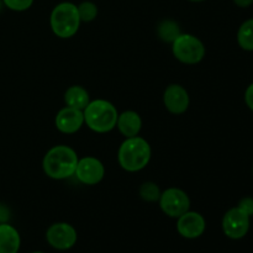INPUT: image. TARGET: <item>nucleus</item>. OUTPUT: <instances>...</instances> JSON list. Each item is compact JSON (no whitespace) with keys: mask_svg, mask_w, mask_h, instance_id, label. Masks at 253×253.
Wrapping results in <instances>:
<instances>
[{"mask_svg":"<svg viewBox=\"0 0 253 253\" xmlns=\"http://www.w3.org/2000/svg\"><path fill=\"white\" fill-rule=\"evenodd\" d=\"M5 6L12 11H25L34 4V0H2Z\"/></svg>","mask_w":253,"mask_h":253,"instance_id":"aec40b11","label":"nucleus"},{"mask_svg":"<svg viewBox=\"0 0 253 253\" xmlns=\"http://www.w3.org/2000/svg\"><path fill=\"white\" fill-rule=\"evenodd\" d=\"M180 34L182 31H180L179 24L173 20H163L157 26L158 37L166 43H172Z\"/></svg>","mask_w":253,"mask_h":253,"instance_id":"dca6fc26","label":"nucleus"},{"mask_svg":"<svg viewBox=\"0 0 253 253\" xmlns=\"http://www.w3.org/2000/svg\"><path fill=\"white\" fill-rule=\"evenodd\" d=\"M64 103L67 106L84 110L85 106L90 103V95L84 86L72 85L64 93Z\"/></svg>","mask_w":253,"mask_h":253,"instance_id":"2eb2a0df","label":"nucleus"},{"mask_svg":"<svg viewBox=\"0 0 253 253\" xmlns=\"http://www.w3.org/2000/svg\"><path fill=\"white\" fill-rule=\"evenodd\" d=\"M237 208L246 212L249 216H253V198L251 197H245L237 204Z\"/></svg>","mask_w":253,"mask_h":253,"instance_id":"412c9836","label":"nucleus"},{"mask_svg":"<svg viewBox=\"0 0 253 253\" xmlns=\"http://www.w3.org/2000/svg\"><path fill=\"white\" fill-rule=\"evenodd\" d=\"M0 224H1V220H0Z\"/></svg>","mask_w":253,"mask_h":253,"instance_id":"a878e982","label":"nucleus"},{"mask_svg":"<svg viewBox=\"0 0 253 253\" xmlns=\"http://www.w3.org/2000/svg\"><path fill=\"white\" fill-rule=\"evenodd\" d=\"M162 190L160 189L156 183L153 182H145L140 187V197L141 199L147 203H156L160 200Z\"/></svg>","mask_w":253,"mask_h":253,"instance_id":"a211bd4d","label":"nucleus"},{"mask_svg":"<svg viewBox=\"0 0 253 253\" xmlns=\"http://www.w3.org/2000/svg\"><path fill=\"white\" fill-rule=\"evenodd\" d=\"M78 14L82 22H91L98 16V6L91 1H83L78 5Z\"/></svg>","mask_w":253,"mask_h":253,"instance_id":"6ab92c4d","label":"nucleus"},{"mask_svg":"<svg viewBox=\"0 0 253 253\" xmlns=\"http://www.w3.org/2000/svg\"><path fill=\"white\" fill-rule=\"evenodd\" d=\"M84 125L96 133H108L116 127L119 111L116 106L105 99H95L83 110Z\"/></svg>","mask_w":253,"mask_h":253,"instance_id":"7ed1b4c3","label":"nucleus"},{"mask_svg":"<svg viewBox=\"0 0 253 253\" xmlns=\"http://www.w3.org/2000/svg\"><path fill=\"white\" fill-rule=\"evenodd\" d=\"M31 253H44V252H41V251H35V252H31Z\"/></svg>","mask_w":253,"mask_h":253,"instance_id":"393cba45","label":"nucleus"},{"mask_svg":"<svg viewBox=\"0 0 253 253\" xmlns=\"http://www.w3.org/2000/svg\"><path fill=\"white\" fill-rule=\"evenodd\" d=\"M189 1H194V2H199V1H204V0H189Z\"/></svg>","mask_w":253,"mask_h":253,"instance_id":"b1692460","label":"nucleus"},{"mask_svg":"<svg viewBox=\"0 0 253 253\" xmlns=\"http://www.w3.org/2000/svg\"><path fill=\"white\" fill-rule=\"evenodd\" d=\"M172 53L177 61L184 64H198L204 59L207 49L200 39L192 34H180L170 43Z\"/></svg>","mask_w":253,"mask_h":253,"instance_id":"39448f33","label":"nucleus"},{"mask_svg":"<svg viewBox=\"0 0 253 253\" xmlns=\"http://www.w3.org/2000/svg\"><path fill=\"white\" fill-rule=\"evenodd\" d=\"M234 2L239 7H249L253 4V0H234Z\"/></svg>","mask_w":253,"mask_h":253,"instance_id":"5701e85b","label":"nucleus"},{"mask_svg":"<svg viewBox=\"0 0 253 253\" xmlns=\"http://www.w3.org/2000/svg\"><path fill=\"white\" fill-rule=\"evenodd\" d=\"M116 127L120 131L121 135L125 136V138L135 137V136H138L142 128V119L138 115V113L133 110L123 111L118 116Z\"/></svg>","mask_w":253,"mask_h":253,"instance_id":"ddd939ff","label":"nucleus"},{"mask_svg":"<svg viewBox=\"0 0 253 253\" xmlns=\"http://www.w3.org/2000/svg\"><path fill=\"white\" fill-rule=\"evenodd\" d=\"M205 230H207V221L204 216L198 211L188 210L177 219V231L184 239H198L204 235Z\"/></svg>","mask_w":253,"mask_h":253,"instance_id":"9d476101","label":"nucleus"},{"mask_svg":"<svg viewBox=\"0 0 253 253\" xmlns=\"http://www.w3.org/2000/svg\"><path fill=\"white\" fill-rule=\"evenodd\" d=\"M78 160V155L71 146L57 145L46 152L42 160V169L51 179H68L74 177Z\"/></svg>","mask_w":253,"mask_h":253,"instance_id":"f257e3e1","label":"nucleus"},{"mask_svg":"<svg viewBox=\"0 0 253 253\" xmlns=\"http://www.w3.org/2000/svg\"><path fill=\"white\" fill-rule=\"evenodd\" d=\"M245 103L249 106L250 110L253 111V83L250 84L245 91Z\"/></svg>","mask_w":253,"mask_h":253,"instance_id":"4be33fe9","label":"nucleus"},{"mask_svg":"<svg viewBox=\"0 0 253 253\" xmlns=\"http://www.w3.org/2000/svg\"><path fill=\"white\" fill-rule=\"evenodd\" d=\"M74 177L85 185H96L105 177V167L100 160L91 156L79 158Z\"/></svg>","mask_w":253,"mask_h":253,"instance_id":"1a4fd4ad","label":"nucleus"},{"mask_svg":"<svg viewBox=\"0 0 253 253\" xmlns=\"http://www.w3.org/2000/svg\"><path fill=\"white\" fill-rule=\"evenodd\" d=\"M160 208L167 216L178 219L180 215L190 210V198L179 188H168L161 194Z\"/></svg>","mask_w":253,"mask_h":253,"instance_id":"423d86ee","label":"nucleus"},{"mask_svg":"<svg viewBox=\"0 0 253 253\" xmlns=\"http://www.w3.org/2000/svg\"><path fill=\"white\" fill-rule=\"evenodd\" d=\"M152 150L143 137L135 136L124 140L118 151V162L124 170L130 173L140 172L148 166Z\"/></svg>","mask_w":253,"mask_h":253,"instance_id":"f03ea898","label":"nucleus"},{"mask_svg":"<svg viewBox=\"0 0 253 253\" xmlns=\"http://www.w3.org/2000/svg\"><path fill=\"white\" fill-rule=\"evenodd\" d=\"M21 246L19 231L7 222L0 224V253H17Z\"/></svg>","mask_w":253,"mask_h":253,"instance_id":"4468645a","label":"nucleus"},{"mask_svg":"<svg viewBox=\"0 0 253 253\" xmlns=\"http://www.w3.org/2000/svg\"><path fill=\"white\" fill-rule=\"evenodd\" d=\"M78 7L73 2L63 1L57 4L49 15V26L52 32L59 39H71L81 27Z\"/></svg>","mask_w":253,"mask_h":253,"instance_id":"20e7f679","label":"nucleus"},{"mask_svg":"<svg viewBox=\"0 0 253 253\" xmlns=\"http://www.w3.org/2000/svg\"><path fill=\"white\" fill-rule=\"evenodd\" d=\"M46 240L51 247L58 251H67L74 247L78 240L77 230L68 222L52 224L46 231Z\"/></svg>","mask_w":253,"mask_h":253,"instance_id":"6e6552de","label":"nucleus"},{"mask_svg":"<svg viewBox=\"0 0 253 253\" xmlns=\"http://www.w3.org/2000/svg\"><path fill=\"white\" fill-rule=\"evenodd\" d=\"M251 226V216L240 208H231L222 217L221 227L225 236L231 240H241L249 234Z\"/></svg>","mask_w":253,"mask_h":253,"instance_id":"0eeeda50","label":"nucleus"},{"mask_svg":"<svg viewBox=\"0 0 253 253\" xmlns=\"http://www.w3.org/2000/svg\"><path fill=\"white\" fill-rule=\"evenodd\" d=\"M163 104L170 114L182 115L189 108V94L180 84H169L163 93Z\"/></svg>","mask_w":253,"mask_h":253,"instance_id":"9b49d317","label":"nucleus"},{"mask_svg":"<svg viewBox=\"0 0 253 253\" xmlns=\"http://www.w3.org/2000/svg\"><path fill=\"white\" fill-rule=\"evenodd\" d=\"M54 125L59 132L66 133V135H73L78 132L84 126L83 110L64 106L57 113L54 118Z\"/></svg>","mask_w":253,"mask_h":253,"instance_id":"f8f14e48","label":"nucleus"},{"mask_svg":"<svg viewBox=\"0 0 253 253\" xmlns=\"http://www.w3.org/2000/svg\"><path fill=\"white\" fill-rule=\"evenodd\" d=\"M237 43L245 51H253V19L242 22L237 31Z\"/></svg>","mask_w":253,"mask_h":253,"instance_id":"f3484780","label":"nucleus"},{"mask_svg":"<svg viewBox=\"0 0 253 253\" xmlns=\"http://www.w3.org/2000/svg\"><path fill=\"white\" fill-rule=\"evenodd\" d=\"M252 172H253V168H252Z\"/></svg>","mask_w":253,"mask_h":253,"instance_id":"bb28decb","label":"nucleus"}]
</instances>
